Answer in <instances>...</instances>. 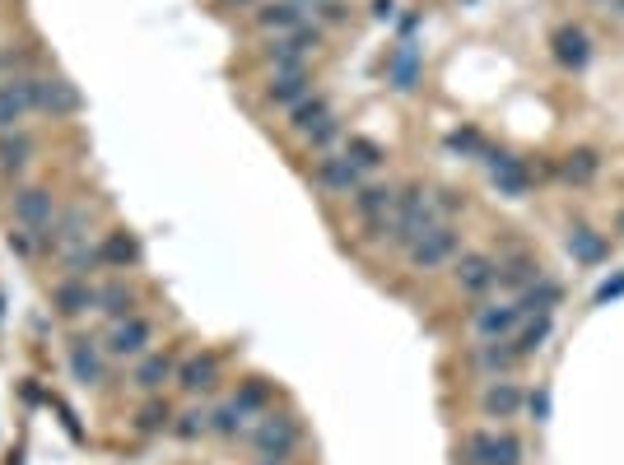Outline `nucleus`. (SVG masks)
Instances as JSON below:
<instances>
[{"label": "nucleus", "mask_w": 624, "mask_h": 465, "mask_svg": "<svg viewBox=\"0 0 624 465\" xmlns=\"http://www.w3.org/2000/svg\"><path fill=\"white\" fill-rule=\"evenodd\" d=\"M494 438H499V433H489V428L471 433V438H466V456H462V461L466 465H494Z\"/></svg>", "instance_id": "nucleus-39"}, {"label": "nucleus", "mask_w": 624, "mask_h": 465, "mask_svg": "<svg viewBox=\"0 0 624 465\" xmlns=\"http://www.w3.org/2000/svg\"><path fill=\"white\" fill-rule=\"evenodd\" d=\"M601 168V159L592 154V149H578V154H569V163H564V177L569 182H592Z\"/></svg>", "instance_id": "nucleus-40"}, {"label": "nucleus", "mask_w": 624, "mask_h": 465, "mask_svg": "<svg viewBox=\"0 0 624 465\" xmlns=\"http://www.w3.org/2000/svg\"><path fill=\"white\" fill-rule=\"evenodd\" d=\"M187 396H205V391H215L219 386V354H191V359L177 363V377H173Z\"/></svg>", "instance_id": "nucleus-14"}, {"label": "nucleus", "mask_w": 624, "mask_h": 465, "mask_svg": "<svg viewBox=\"0 0 624 465\" xmlns=\"http://www.w3.org/2000/svg\"><path fill=\"white\" fill-rule=\"evenodd\" d=\"M555 303H559V284H555V279H536V284H527V289L517 293L522 317H541V312H550Z\"/></svg>", "instance_id": "nucleus-28"}, {"label": "nucleus", "mask_w": 624, "mask_h": 465, "mask_svg": "<svg viewBox=\"0 0 624 465\" xmlns=\"http://www.w3.org/2000/svg\"><path fill=\"white\" fill-rule=\"evenodd\" d=\"M312 19H322V24H345L350 19V10H345V0H317V5H308Z\"/></svg>", "instance_id": "nucleus-43"}, {"label": "nucleus", "mask_w": 624, "mask_h": 465, "mask_svg": "<svg viewBox=\"0 0 624 465\" xmlns=\"http://www.w3.org/2000/svg\"><path fill=\"white\" fill-rule=\"evenodd\" d=\"M340 131H345V126H340V117L336 112H331V117H322L317 121V126H312L308 135H303V140H308V149H317V154H326V149L336 145L340 140Z\"/></svg>", "instance_id": "nucleus-38"}, {"label": "nucleus", "mask_w": 624, "mask_h": 465, "mask_svg": "<svg viewBox=\"0 0 624 465\" xmlns=\"http://www.w3.org/2000/svg\"><path fill=\"white\" fill-rule=\"evenodd\" d=\"M56 196L47 186H24V191H14V224L28 228L33 238H47V228L56 224Z\"/></svg>", "instance_id": "nucleus-5"}, {"label": "nucleus", "mask_w": 624, "mask_h": 465, "mask_svg": "<svg viewBox=\"0 0 624 465\" xmlns=\"http://www.w3.org/2000/svg\"><path fill=\"white\" fill-rule=\"evenodd\" d=\"M620 233H624V214H620Z\"/></svg>", "instance_id": "nucleus-51"}, {"label": "nucleus", "mask_w": 624, "mask_h": 465, "mask_svg": "<svg viewBox=\"0 0 624 465\" xmlns=\"http://www.w3.org/2000/svg\"><path fill=\"white\" fill-rule=\"evenodd\" d=\"M66 270L70 275H94V270H103V256H98V247H89V242H75V247H66Z\"/></svg>", "instance_id": "nucleus-35"}, {"label": "nucleus", "mask_w": 624, "mask_h": 465, "mask_svg": "<svg viewBox=\"0 0 624 465\" xmlns=\"http://www.w3.org/2000/svg\"><path fill=\"white\" fill-rule=\"evenodd\" d=\"M373 14H378V19H387V14H392V0H373Z\"/></svg>", "instance_id": "nucleus-48"}, {"label": "nucleus", "mask_w": 624, "mask_h": 465, "mask_svg": "<svg viewBox=\"0 0 624 465\" xmlns=\"http://www.w3.org/2000/svg\"><path fill=\"white\" fill-rule=\"evenodd\" d=\"M84 107V93L66 75H38V112L47 117H75Z\"/></svg>", "instance_id": "nucleus-12"}, {"label": "nucleus", "mask_w": 624, "mask_h": 465, "mask_svg": "<svg viewBox=\"0 0 624 465\" xmlns=\"http://www.w3.org/2000/svg\"><path fill=\"white\" fill-rule=\"evenodd\" d=\"M84 219L89 214L75 205V210L56 214V224L47 228V238H42V247H56V252H66V247H75V242H84Z\"/></svg>", "instance_id": "nucleus-26"}, {"label": "nucleus", "mask_w": 624, "mask_h": 465, "mask_svg": "<svg viewBox=\"0 0 624 465\" xmlns=\"http://www.w3.org/2000/svg\"><path fill=\"white\" fill-rule=\"evenodd\" d=\"M98 312H108L112 321L136 317V289H126L122 279H117V284H108V289H98Z\"/></svg>", "instance_id": "nucleus-30"}, {"label": "nucleus", "mask_w": 624, "mask_h": 465, "mask_svg": "<svg viewBox=\"0 0 624 465\" xmlns=\"http://www.w3.org/2000/svg\"><path fill=\"white\" fill-rule=\"evenodd\" d=\"M536 279H541V266H536L531 256H513V261H499V289L522 293L527 284H536Z\"/></svg>", "instance_id": "nucleus-31"}, {"label": "nucleus", "mask_w": 624, "mask_h": 465, "mask_svg": "<svg viewBox=\"0 0 624 465\" xmlns=\"http://www.w3.org/2000/svg\"><path fill=\"white\" fill-rule=\"evenodd\" d=\"M252 438V452L261 456V461H289V456L299 452V442H303V428L294 414H275L266 410L257 419V428L247 433Z\"/></svg>", "instance_id": "nucleus-2"}, {"label": "nucleus", "mask_w": 624, "mask_h": 465, "mask_svg": "<svg viewBox=\"0 0 624 465\" xmlns=\"http://www.w3.org/2000/svg\"><path fill=\"white\" fill-rule=\"evenodd\" d=\"M312 93V70H280V75H271V84H266V103L271 107H294L303 103Z\"/></svg>", "instance_id": "nucleus-17"}, {"label": "nucleus", "mask_w": 624, "mask_h": 465, "mask_svg": "<svg viewBox=\"0 0 624 465\" xmlns=\"http://www.w3.org/2000/svg\"><path fill=\"white\" fill-rule=\"evenodd\" d=\"M98 256H103V266L112 270H131L140 266V242L131 233H108V238L98 242Z\"/></svg>", "instance_id": "nucleus-27"}, {"label": "nucleus", "mask_w": 624, "mask_h": 465, "mask_svg": "<svg viewBox=\"0 0 624 465\" xmlns=\"http://www.w3.org/2000/svg\"><path fill=\"white\" fill-rule=\"evenodd\" d=\"M396 200H401L396 186H359L350 196L354 219L364 224L368 238H387V228H392V219H396Z\"/></svg>", "instance_id": "nucleus-4"}, {"label": "nucleus", "mask_w": 624, "mask_h": 465, "mask_svg": "<svg viewBox=\"0 0 624 465\" xmlns=\"http://www.w3.org/2000/svg\"><path fill=\"white\" fill-rule=\"evenodd\" d=\"M173 405H168V400L163 396H150L145 400V405H140L136 410V419H131V428H136L140 438H154V433H168V428H173Z\"/></svg>", "instance_id": "nucleus-25"}, {"label": "nucleus", "mask_w": 624, "mask_h": 465, "mask_svg": "<svg viewBox=\"0 0 624 465\" xmlns=\"http://www.w3.org/2000/svg\"><path fill=\"white\" fill-rule=\"evenodd\" d=\"M247 419H252V414H243L238 410V405H219V410H210V433H219V438H238V433H243L247 428Z\"/></svg>", "instance_id": "nucleus-34"}, {"label": "nucleus", "mask_w": 624, "mask_h": 465, "mask_svg": "<svg viewBox=\"0 0 624 465\" xmlns=\"http://www.w3.org/2000/svg\"><path fill=\"white\" fill-rule=\"evenodd\" d=\"M70 377L80 386L103 382V354H98L94 340H75V345H70Z\"/></svg>", "instance_id": "nucleus-23"}, {"label": "nucleus", "mask_w": 624, "mask_h": 465, "mask_svg": "<svg viewBox=\"0 0 624 465\" xmlns=\"http://www.w3.org/2000/svg\"><path fill=\"white\" fill-rule=\"evenodd\" d=\"M527 405H531V419H536V424H545V419H550V391H536Z\"/></svg>", "instance_id": "nucleus-45"}, {"label": "nucleus", "mask_w": 624, "mask_h": 465, "mask_svg": "<svg viewBox=\"0 0 624 465\" xmlns=\"http://www.w3.org/2000/svg\"><path fill=\"white\" fill-rule=\"evenodd\" d=\"M545 340H550V312H541L536 321H527V331H522V335L513 340V349L522 354V359H531V354H536V349H541Z\"/></svg>", "instance_id": "nucleus-37"}, {"label": "nucleus", "mask_w": 624, "mask_h": 465, "mask_svg": "<svg viewBox=\"0 0 624 465\" xmlns=\"http://www.w3.org/2000/svg\"><path fill=\"white\" fill-rule=\"evenodd\" d=\"M517 363H522V354L513 349V340H485L475 349V368L489 372V377H508Z\"/></svg>", "instance_id": "nucleus-22"}, {"label": "nucleus", "mask_w": 624, "mask_h": 465, "mask_svg": "<svg viewBox=\"0 0 624 465\" xmlns=\"http://www.w3.org/2000/svg\"><path fill=\"white\" fill-rule=\"evenodd\" d=\"M550 47H555V61H559L564 70H583L587 61H592V38H587L583 28H573V24L555 28Z\"/></svg>", "instance_id": "nucleus-18"}, {"label": "nucleus", "mask_w": 624, "mask_h": 465, "mask_svg": "<svg viewBox=\"0 0 624 465\" xmlns=\"http://www.w3.org/2000/svg\"><path fill=\"white\" fill-rule=\"evenodd\" d=\"M322 117H331V103H326L322 93H308L303 103L289 107V131H294V135H308Z\"/></svg>", "instance_id": "nucleus-29"}, {"label": "nucleus", "mask_w": 624, "mask_h": 465, "mask_svg": "<svg viewBox=\"0 0 624 465\" xmlns=\"http://www.w3.org/2000/svg\"><path fill=\"white\" fill-rule=\"evenodd\" d=\"M485 168H489V177H494V186H499V196L522 200L531 191L527 168H522V159H513V154H485Z\"/></svg>", "instance_id": "nucleus-15"}, {"label": "nucleus", "mask_w": 624, "mask_h": 465, "mask_svg": "<svg viewBox=\"0 0 624 465\" xmlns=\"http://www.w3.org/2000/svg\"><path fill=\"white\" fill-rule=\"evenodd\" d=\"M448 149H457V154H480V135H475V131H452Z\"/></svg>", "instance_id": "nucleus-44"}, {"label": "nucleus", "mask_w": 624, "mask_h": 465, "mask_svg": "<svg viewBox=\"0 0 624 465\" xmlns=\"http://www.w3.org/2000/svg\"><path fill=\"white\" fill-rule=\"evenodd\" d=\"M173 433L182 442L191 438H201V433H210V410H187V414H177L173 419Z\"/></svg>", "instance_id": "nucleus-41"}, {"label": "nucleus", "mask_w": 624, "mask_h": 465, "mask_svg": "<svg viewBox=\"0 0 624 465\" xmlns=\"http://www.w3.org/2000/svg\"><path fill=\"white\" fill-rule=\"evenodd\" d=\"M326 42V28L322 24H303L299 33H285V38H271L266 47H261V56H266V66L280 75V70H308V56L317 52Z\"/></svg>", "instance_id": "nucleus-3"}, {"label": "nucleus", "mask_w": 624, "mask_h": 465, "mask_svg": "<svg viewBox=\"0 0 624 465\" xmlns=\"http://www.w3.org/2000/svg\"><path fill=\"white\" fill-rule=\"evenodd\" d=\"M387 80H392L396 93H410L415 80H420V52H415V42H401L387 61Z\"/></svg>", "instance_id": "nucleus-24"}, {"label": "nucleus", "mask_w": 624, "mask_h": 465, "mask_svg": "<svg viewBox=\"0 0 624 465\" xmlns=\"http://www.w3.org/2000/svg\"><path fill=\"white\" fill-rule=\"evenodd\" d=\"M38 112V75H19V80L0 84V135L19 131V121Z\"/></svg>", "instance_id": "nucleus-7"}, {"label": "nucleus", "mask_w": 624, "mask_h": 465, "mask_svg": "<svg viewBox=\"0 0 624 465\" xmlns=\"http://www.w3.org/2000/svg\"><path fill=\"white\" fill-rule=\"evenodd\" d=\"M10 247L19 256H33V247H38V242H33V233H28V228H19V233H10Z\"/></svg>", "instance_id": "nucleus-46"}, {"label": "nucleus", "mask_w": 624, "mask_h": 465, "mask_svg": "<svg viewBox=\"0 0 624 465\" xmlns=\"http://www.w3.org/2000/svg\"><path fill=\"white\" fill-rule=\"evenodd\" d=\"M452 279H457V289L471 293V298H480V293L499 289V261L485 252H466L457 256V270H452Z\"/></svg>", "instance_id": "nucleus-10"}, {"label": "nucleus", "mask_w": 624, "mask_h": 465, "mask_svg": "<svg viewBox=\"0 0 624 465\" xmlns=\"http://www.w3.org/2000/svg\"><path fill=\"white\" fill-rule=\"evenodd\" d=\"M312 182L322 186L326 196H354V191L364 186V173H359L345 154H322L317 168H312Z\"/></svg>", "instance_id": "nucleus-9"}, {"label": "nucleus", "mask_w": 624, "mask_h": 465, "mask_svg": "<svg viewBox=\"0 0 624 465\" xmlns=\"http://www.w3.org/2000/svg\"><path fill=\"white\" fill-rule=\"evenodd\" d=\"M150 340H154V326L145 317L112 321L108 354H112V359H145V354H150Z\"/></svg>", "instance_id": "nucleus-11"}, {"label": "nucleus", "mask_w": 624, "mask_h": 465, "mask_svg": "<svg viewBox=\"0 0 624 465\" xmlns=\"http://www.w3.org/2000/svg\"><path fill=\"white\" fill-rule=\"evenodd\" d=\"M494 465H522V442L513 433H499L494 438Z\"/></svg>", "instance_id": "nucleus-42"}, {"label": "nucleus", "mask_w": 624, "mask_h": 465, "mask_svg": "<svg viewBox=\"0 0 624 465\" xmlns=\"http://www.w3.org/2000/svg\"><path fill=\"white\" fill-rule=\"evenodd\" d=\"M620 14H624V0H620Z\"/></svg>", "instance_id": "nucleus-52"}, {"label": "nucleus", "mask_w": 624, "mask_h": 465, "mask_svg": "<svg viewBox=\"0 0 624 465\" xmlns=\"http://www.w3.org/2000/svg\"><path fill=\"white\" fill-rule=\"evenodd\" d=\"M38 154V140L28 131H5L0 135V173H24Z\"/></svg>", "instance_id": "nucleus-21"}, {"label": "nucleus", "mask_w": 624, "mask_h": 465, "mask_svg": "<svg viewBox=\"0 0 624 465\" xmlns=\"http://www.w3.org/2000/svg\"><path fill=\"white\" fill-rule=\"evenodd\" d=\"M252 24L266 38H285V33H299L308 24V5H299V0H261L252 10Z\"/></svg>", "instance_id": "nucleus-8"}, {"label": "nucleus", "mask_w": 624, "mask_h": 465, "mask_svg": "<svg viewBox=\"0 0 624 465\" xmlns=\"http://www.w3.org/2000/svg\"><path fill=\"white\" fill-rule=\"evenodd\" d=\"M219 5H229V10H252V5H261V0H219Z\"/></svg>", "instance_id": "nucleus-47"}, {"label": "nucleus", "mask_w": 624, "mask_h": 465, "mask_svg": "<svg viewBox=\"0 0 624 465\" xmlns=\"http://www.w3.org/2000/svg\"><path fill=\"white\" fill-rule=\"evenodd\" d=\"M457 247H462V233H457L452 224H438V228H429L415 247H410L406 261H410V270H420V275H424V270H438L443 261H452Z\"/></svg>", "instance_id": "nucleus-6"}, {"label": "nucleus", "mask_w": 624, "mask_h": 465, "mask_svg": "<svg viewBox=\"0 0 624 465\" xmlns=\"http://www.w3.org/2000/svg\"><path fill=\"white\" fill-rule=\"evenodd\" d=\"M257 465H289V461H257Z\"/></svg>", "instance_id": "nucleus-49"}, {"label": "nucleus", "mask_w": 624, "mask_h": 465, "mask_svg": "<svg viewBox=\"0 0 624 465\" xmlns=\"http://www.w3.org/2000/svg\"><path fill=\"white\" fill-rule=\"evenodd\" d=\"M233 405H238L243 414H266L271 410V382H266V377H247V382L238 386Z\"/></svg>", "instance_id": "nucleus-32"}, {"label": "nucleus", "mask_w": 624, "mask_h": 465, "mask_svg": "<svg viewBox=\"0 0 624 465\" xmlns=\"http://www.w3.org/2000/svg\"><path fill=\"white\" fill-rule=\"evenodd\" d=\"M52 307L61 312V317H80V312L98 307V289L89 284V279L70 275V279H61V284L52 289Z\"/></svg>", "instance_id": "nucleus-16"}, {"label": "nucleus", "mask_w": 624, "mask_h": 465, "mask_svg": "<svg viewBox=\"0 0 624 465\" xmlns=\"http://www.w3.org/2000/svg\"><path fill=\"white\" fill-rule=\"evenodd\" d=\"M177 377V359L163 349V354H145V359L136 363V372H131V386L136 391H159L163 382H173Z\"/></svg>", "instance_id": "nucleus-19"}, {"label": "nucleus", "mask_w": 624, "mask_h": 465, "mask_svg": "<svg viewBox=\"0 0 624 465\" xmlns=\"http://www.w3.org/2000/svg\"><path fill=\"white\" fill-rule=\"evenodd\" d=\"M569 252L578 256V261H587V266H597L601 256H606V242H601L592 228H573V233H569Z\"/></svg>", "instance_id": "nucleus-36"}, {"label": "nucleus", "mask_w": 624, "mask_h": 465, "mask_svg": "<svg viewBox=\"0 0 624 465\" xmlns=\"http://www.w3.org/2000/svg\"><path fill=\"white\" fill-rule=\"evenodd\" d=\"M299 5H317V0H299Z\"/></svg>", "instance_id": "nucleus-50"}, {"label": "nucleus", "mask_w": 624, "mask_h": 465, "mask_svg": "<svg viewBox=\"0 0 624 465\" xmlns=\"http://www.w3.org/2000/svg\"><path fill=\"white\" fill-rule=\"evenodd\" d=\"M522 307H517V298L513 303H489V307H475V317H471V326H475V335L480 340H508V335L522 326Z\"/></svg>", "instance_id": "nucleus-13"}, {"label": "nucleus", "mask_w": 624, "mask_h": 465, "mask_svg": "<svg viewBox=\"0 0 624 465\" xmlns=\"http://www.w3.org/2000/svg\"><path fill=\"white\" fill-rule=\"evenodd\" d=\"M345 159H350L359 173H373V168H382L387 154H382V145H373L368 135H350V140H345Z\"/></svg>", "instance_id": "nucleus-33"}, {"label": "nucleus", "mask_w": 624, "mask_h": 465, "mask_svg": "<svg viewBox=\"0 0 624 465\" xmlns=\"http://www.w3.org/2000/svg\"><path fill=\"white\" fill-rule=\"evenodd\" d=\"M480 410H485L489 419H513V414L522 410V391H517L508 377H499V382H489L485 391H480Z\"/></svg>", "instance_id": "nucleus-20"}, {"label": "nucleus", "mask_w": 624, "mask_h": 465, "mask_svg": "<svg viewBox=\"0 0 624 465\" xmlns=\"http://www.w3.org/2000/svg\"><path fill=\"white\" fill-rule=\"evenodd\" d=\"M452 210H457V200H452L448 191L429 196L424 186H406V191H401V200H396V219H392V228H387V242H392V247H401V252H410V247H415V242H420L429 228L448 224Z\"/></svg>", "instance_id": "nucleus-1"}]
</instances>
